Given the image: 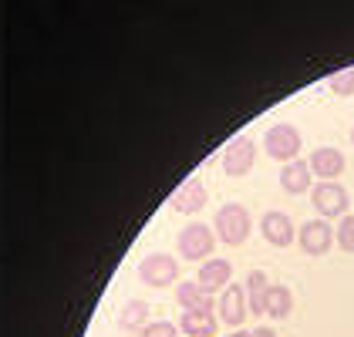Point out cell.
<instances>
[{"mask_svg":"<svg viewBox=\"0 0 354 337\" xmlns=\"http://www.w3.org/2000/svg\"><path fill=\"white\" fill-rule=\"evenodd\" d=\"M334 243H337L344 253H354V213L341 216V223L334 229Z\"/></svg>","mask_w":354,"mask_h":337,"instance_id":"ffe728a7","label":"cell"},{"mask_svg":"<svg viewBox=\"0 0 354 337\" xmlns=\"http://www.w3.org/2000/svg\"><path fill=\"white\" fill-rule=\"evenodd\" d=\"M138 280L145 283V287H156V290L176 283L179 280V263H176V256H169V253H149V256L138 263Z\"/></svg>","mask_w":354,"mask_h":337,"instance_id":"5b68a950","label":"cell"},{"mask_svg":"<svg viewBox=\"0 0 354 337\" xmlns=\"http://www.w3.org/2000/svg\"><path fill=\"white\" fill-rule=\"evenodd\" d=\"M206 199H209V193H206V186H203V179L199 175H189L176 193H172V199H169V206L176 209V213H199L203 206H206Z\"/></svg>","mask_w":354,"mask_h":337,"instance_id":"30bf717a","label":"cell"},{"mask_svg":"<svg viewBox=\"0 0 354 337\" xmlns=\"http://www.w3.org/2000/svg\"><path fill=\"white\" fill-rule=\"evenodd\" d=\"M230 337H250V331H233Z\"/></svg>","mask_w":354,"mask_h":337,"instance_id":"603a6c76","label":"cell"},{"mask_svg":"<svg viewBox=\"0 0 354 337\" xmlns=\"http://www.w3.org/2000/svg\"><path fill=\"white\" fill-rule=\"evenodd\" d=\"M253 166H257V142L250 139V135H240V139H233L223 148V172L226 175L240 179Z\"/></svg>","mask_w":354,"mask_h":337,"instance_id":"8992f818","label":"cell"},{"mask_svg":"<svg viewBox=\"0 0 354 337\" xmlns=\"http://www.w3.org/2000/svg\"><path fill=\"white\" fill-rule=\"evenodd\" d=\"M300 145H304V139H300L297 125H290V122H277V125L267 128V135H263V148H267V155H270L273 162H283V166L297 159Z\"/></svg>","mask_w":354,"mask_h":337,"instance_id":"7a4b0ae2","label":"cell"},{"mask_svg":"<svg viewBox=\"0 0 354 337\" xmlns=\"http://www.w3.org/2000/svg\"><path fill=\"white\" fill-rule=\"evenodd\" d=\"M290 310H294V293H290V287L270 283V293H267V317L283 320V317H290Z\"/></svg>","mask_w":354,"mask_h":337,"instance_id":"ac0fdd59","label":"cell"},{"mask_svg":"<svg viewBox=\"0 0 354 337\" xmlns=\"http://www.w3.org/2000/svg\"><path fill=\"white\" fill-rule=\"evenodd\" d=\"M230 280H233V263H230V260H206V263L199 267V273H196V283H199L206 293L226 290Z\"/></svg>","mask_w":354,"mask_h":337,"instance_id":"7c38bea8","label":"cell"},{"mask_svg":"<svg viewBox=\"0 0 354 337\" xmlns=\"http://www.w3.org/2000/svg\"><path fill=\"white\" fill-rule=\"evenodd\" d=\"M142 337H179V327L176 324H169V320H156V324H149Z\"/></svg>","mask_w":354,"mask_h":337,"instance_id":"44dd1931","label":"cell"},{"mask_svg":"<svg viewBox=\"0 0 354 337\" xmlns=\"http://www.w3.org/2000/svg\"><path fill=\"white\" fill-rule=\"evenodd\" d=\"M213 250H216V233L206 223L183 226V233H179V253H183V260H189V263L213 260Z\"/></svg>","mask_w":354,"mask_h":337,"instance_id":"3957f363","label":"cell"},{"mask_svg":"<svg viewBox=\"0 0 354 337\" xmlns=\"http://www.w3.org/2000/svg\"><path fill=\"white\" fill-rule=\"evenodd\" d=\"M250 213H246V206L240 202H226V206H219L216 209V220H213V233H216V240H223L226 247H243L246 236H250Z\"/></svg>","mask_w":354,"mask_h":337,"instance_id":"6da1fadb","label":"cell"},{"mask_svg":"<svg viewBox=\"0 0 354 337\" xmlns=\"http://www.w3.org/2000/svg\"><path fill=\"white\" fill-rule=\"evenodd\" d=\"M179 331L186 337H216L219 317H213V310H183Z\"/></svg>","mask_w":354,"mask_h":337,"instance_id":"4fadbf2b","label":"cell"},{"mask_svg":"<svg viewBox=\"0 0 354 337\" xmlns=\"http://www.w3.org/2000/svg\"><path fill=\"white\" fill-rule=\"evenodd\" d=\"M243 290H246V307H250V314L263 317V314H267V293H270L267 273H263V270H253V273L246 277Z\"/></svg>","mask_w":354,"mask_h":337,"instance_id":"9a60e30c","label":"cell"},{"mask_svg":"<svg viewBox=\"0 0 354 337\" xmlns=\"http://www.w3.org/2000/svg\"><path fill=\"white\" fill-rule=\"evenodd\" d=\"M327 88L334 91V95H354V64L351 68H341V71H334L330 78H327Z\"/></svg>","mask_w":354,"mask_h":337,"instance_id":"d6986e66","label":"cell"},{"mask_svg":"<svg viewBox=\"0 0 354 337\" xmlns=\"http://www.w3.org/2000/svg\"><path fill=\"white\" fill-rule=\"evenodd\" d=\"M118 327L142 334V331L149 327V304H145V300H129L125 307L118 310Z\"/></svg>","mask_w":354,"mask_h":337,"instance_id":"e0dca14e","label":"cell"},{"mask_svg":"<svg viewBox=\"0 0 354 337\" xmlns=\"http://www.w3.org/2000/svg\"><path fill=\"white\" fill-rule=\"evenodd\" d=\"M310 202L314 209L321 213V220H337V216H348L351 209V196L341 182H317L310 189Z\"/></svg>","mask_w":354,"mask_h":337,"instance_id":"277c9868","label":"cell"},{"mask_svg":"<svg viewBox=\"0 0 354 337\" xmlns=\"http://www.w3.org/2000/svg\"><path fill=\"white\" fill-rule=\"evenodd\" d=\"M250 337H277L270 327H257V331H250Z\"/></svg>","mask_w":354,"mask_h":337,"instance_id":"7402d4cb","label":"cell"},{"mask_svg":"<svg viewBox=\"0 0 354 337\" xmlns=\"http://www.w3.org/2000/svg\"><path fill=\"white\" fill-rule=\"evenodd\" d=\"M297 243L307 256H324L334 247V229H330L327 220H307L297 229Z\"/></svg>","mask_w":354,"mask_h":337,"instance_id":"52a82bcc","label":"cell"},{"mask_svg":"<svg viewBox=\"0 0 354 337\" xmlns=\"http://www.w3.org/2000/svg\"><path fill=\"white\" fill-rule=\"evenodd\" d=\"M351 142H354V128H351Z\"/></svg>","mask_w":354,"mask_h":337,"instance_id":"cb8c5ba5","label":"cell"},{"mask_svg":"<svg viewBox=\"0 0 354 337\" xmlns=\"http://www.w3.org/2000/svg\"><path fill=\"white\" fill-rule=\"evenodd\" d=\"M307 166H310V172H314L317 179L334 182V179L344 172V152H337L334 145H321V148H314V152H310Z\"/></svg>","mask_w":354,"mask_h":337,"instance_id":"8fae6325","label":"cell"},{"mask_svg":"<svg viewBox=\"0 0 354 337\" xmlns=\"http://www.w3.org/2000/svg\"><path fill=\"white\" fill-rule=\"evenodd\" d=\"M260 233H263V240H267L270 247H290V243L297 240V229H294V223H290V216H287V213H280V209L263 213V220H260Z\"/></svg>","mask_w":354,"mask_h":337,"instance_id":"9c48e42d","label":"cell"},{"mask_svg":"<svg viewBox=\"0 0 354 337\" xmlns=\"http://www.w3.org/2000/svg\"><path fill=\"white\" fill-rule=\"evenodd\" d=\"M176 304L183 310H213V297L196 280H183L176 287Z\"/></svg>","mask_w":354,"mask_h":337,"instance_id":"2e32d148","label":"cell"},{"mask_svg":"<svg viewBox=\"0 0 354 337\" xmlns=\"http://www.w3.org/2000/svg\"><path fill=\"white\" fill-rule=\"evenodd\" d=\"M219 320L226 324V327H233V331H240V324L246 320V314H250V307H246V290L243 283H230L226 290H223V297H219Z\"/></svg>","mask_w":354,"mask_h":337,"instance_id":"ba28073f","label":"cell"},{"mask_svg":"<svg viewBox=\"0 0 354 337\" xmlns=\"http://www.w3.org/2000/svg\"><path fill=\"white\" fill-rule=\"evenodd\" d=\"M310 179H314V172H310V166H307L304 159H294V162H287V166L280 168V186H283V193H290V196L307 193V189H310Z\"/></svg>","mask_w":354,"mask_h":337,"instance_id":"5bb4252c","label":"cell"}]
</instances>
